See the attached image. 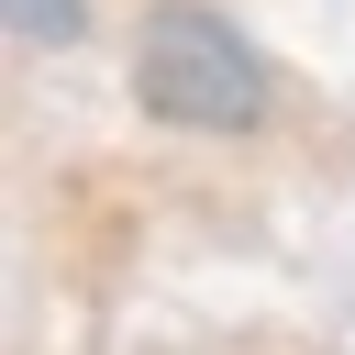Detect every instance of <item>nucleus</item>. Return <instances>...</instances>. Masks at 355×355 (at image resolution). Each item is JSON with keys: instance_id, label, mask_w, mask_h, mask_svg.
<instances>
[{"instance_id": "2", "label": "nucleus", "mask_w": 355, "mask_h": 355, "mask_svg": "<svg viewBox=\"0 0 355 355\" xmlns=\"http://www.w3.org/2000/svg\"><path fill=\"white\" fill-rule=\"evenodd\" d=\"M89 33V0H11V55H67Z\"/></svg>"}, {"instance_id": "1", "label": "nucleus", "mask_w": 355, "mask_h": 355, "mask_svg": "<svg viewBox=\"0 0 355 355\" xmlns=\"http://www.w3.org/2000/svg\"><path fill=\"white\" fill-rule=\"evenodd\" d=\"M133 111L166 133H255L277 111V67L222 0H155L133 22Z\"/></svg>"}]
</instances>
